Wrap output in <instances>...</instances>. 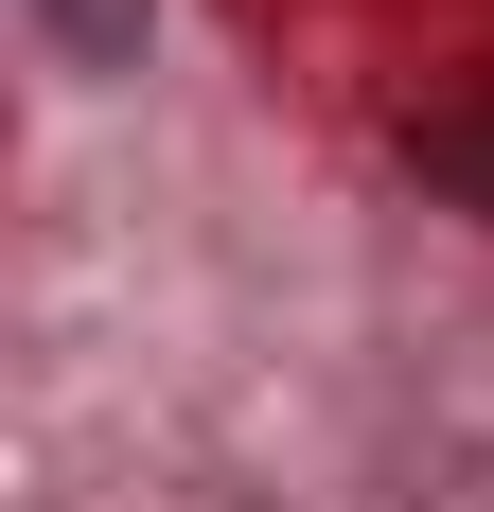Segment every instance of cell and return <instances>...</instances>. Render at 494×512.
I'll list each match as a JSON object with an SVG mask.
<instances>
[{
	"label": "cell",
	"mask_w": 494,
	"mask_h": 512,
	"mask_svg": "<svg viewBox=\"0 0 494 512\" xmlns=\"http://www.w3.org/2000/svg\"><path fill=\"white\" fill-rule=\"evenodd\" d=\"M424 159H442V177H477V195H494V124H442V142H424Z\"/></svg>",
	"instance_id": "6da1fadb"
}]
</instances>
